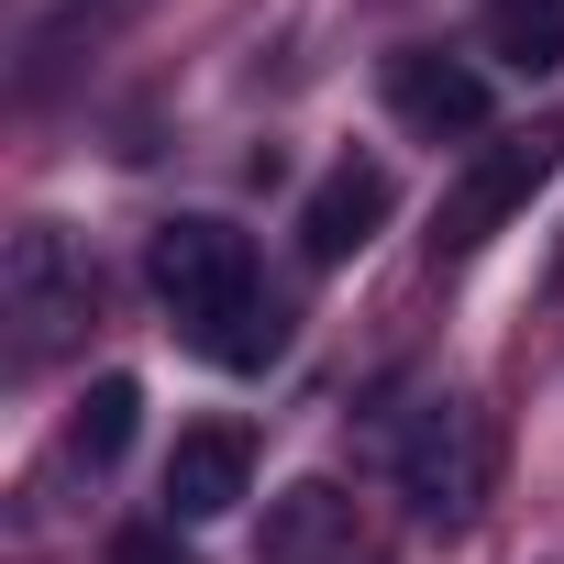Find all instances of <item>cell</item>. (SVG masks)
I'll return each instance as SVG.
<instances>
[{"instance_id":"cell-1","label":"cell","mask_w":564,"mask_h":564,"mask_svg":"<svg viewBox=\"0 0 564 564\" xmlns=\"http://www.w3.org/2000/svg\"><path fill=\"white\" fill-rule=\"evenodd\" d=\"M144 276H155L166 322L188 333V355H210V366H232V377H254V366L289 355V300L265 289V265H254V243H243L232 221H210V210L155 221Z\"/></svg>"},{"instance_id":"cell-2","label":"cell","mask_w":564,"mask_h":564,"mask_svg":"<svg viewBox=\"0 0 564 564\" xmlns=\"http://www.w3.org/2000/svg\"><path fill=\"white\" fill-rule=\"evenodd\" d=\"M388 476H399L410 520L465 531L476 498H487V421H476V399H410L388 421Z\"/></svg>"},{"instance_id":"cell-3","label":"cell","mask_w":564,"mask_h":564,"mask_svg":"<svg viewBox=\"0 0 564 564\" xmlns=\"http://www.w3.org/2000/svg\"><path fill=\"white\" fill-rule=\"evenodd\" d=\"M0 322H12V366H56L89 322V254L56 232V221H23L12 254H0Z\"/></svg>"},{"instance_id":"cell-4","label":"cell","mask_w":564,"mask_h":564,"mask_svg":"<svg viewBox=\"0 0 564 564\" xmlns=\"http://www.w3.org/2000/svg\"><path fill=\"white\" fill-rule=\"evenodd\" d=\"M564 166V133H509V144H487L465 177H454V199H443V254H476L487 232H509V210H531V188Z\"/></svg>"},{"instance_id":"cell-5","label":"cell","mask_w":564,"mask_h":564,"mask_svg":"<svg viewBox=\"0 0 564 564\" xmlns=\"http://www.w3.org/2000/svg\"><path fill=\"white\" fill-rule=\"evenodd\" d=\"M388 111L421 144H465V133H487V78L465 56H443V45H399L388 56Z\"/></svg>"},{"instance_id":"cell-6","label":"cell","mask_w":564,"mask_h":564,"mask_svg":"<svg viewBox=\"0 0 564 564\" xmlns=\"http://www.w3.org/2000/svg\"><path fill=\"white\" fill-rule=\"evenodd\" d=\"M388 210H399V177H388L377 155H344V166H322V188L300 199V254H311V265H344V254H366V243L388 232Z\"/></svg>"},{"instance_id":"cell-7","label":"cell","mask_w":564,"mask_h":564,"mask_svg":"<svg viewBox=\"0 0 564 564\" xmlns=\"http://www.w3.org/2000/svg\"><path fill=\"white\" fill-rule=\"evenodd\" d=\"M243 487H254V443L232 421L177 432V454H166V520H221V509H243Z\"/></svg>"},{"instance_id":"cell-8","label":"cell","mask_w":564,"mask_h":564,"mask_svg":"<svg viewBox=\"0 0 564 564\" xmlns=\"http://www.w3.org/2000/svg\"><path fill=\"white\" fill-rule=\"evenodd\" d=\"M487 45L509 56V67H564V0H487Z\"/></svg>"},{"instance_id":"cell-9","label":"cell","mask_w":564,"mask_h":564,"mask_svg":"<svg viewBox=\"0 0 564 564\" xmlns=\"http://www.w3.org/2000/svg\"><path fill=\"white\" fill-rule=\"evenodd\" d=\"M133 410H144V388H133V377H100V388L78 399V432H67L78 465H111V454L133 443Z\"/></svg>"},{"instance_id":"cell-10","label":"cell","mask_w":564,"mask_h":564,"mask_svg":"<svg viewBox=\"0 0 564 564\" xmlns=\"http://www.w3.org/2000/svg\"><path fill=\"white\" fill-rule=\"evenodd\" d=\"M333 520H344V509H333V487H300V498H289V520L265 531V564H311V542H322Z\"/></svg>"}]
</instances>
